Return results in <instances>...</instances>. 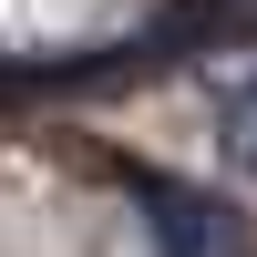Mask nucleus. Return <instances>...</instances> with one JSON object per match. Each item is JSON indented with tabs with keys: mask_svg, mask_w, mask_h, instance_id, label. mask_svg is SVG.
<instances>
[{
	"mask_svg": "<svg viewBox=\"0 0 257 257\" xmlns=\"http://www.w3.org/2000/svg\"><path fill=\"white\" fill-rule=\"evenodd\" d=\"M134 196H144V216L165 226V257H247L237 216H226L216 196H196V185H175V175H144Z\"/></svg>",
	"mask_w": 257,
	"mask_h": 257,
	"instance_id": "obj_1",
	"label": "nucleus"
},
{
	"mask_svg": "<svg viewBox=\"0 0 257 257\" xmlns=\"http://www.w3.org/2000/svg\"><path fill=\"white\" fill-rule=\"evenodd\" d=\"M216 134H226V165H237V175L257 185V72L216 93Z\"/></svg>",
	"mask_w": 257,
	"mask_h": 257,
	"instance_id": "obj_2",
	"label": "nucleus"
}]
</instances>
